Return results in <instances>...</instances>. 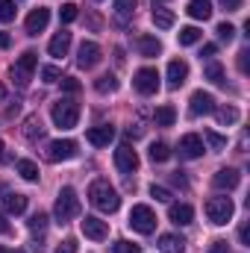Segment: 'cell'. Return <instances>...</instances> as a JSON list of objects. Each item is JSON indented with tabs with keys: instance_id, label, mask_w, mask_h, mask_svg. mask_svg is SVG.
I'll list each match as a JSON object with an SVG mask.
<instances>
[{
	"instance_id": "obj_1",
	"label": "cell",
	"mask_w": 250,
	"mask_h": 253,
	"mask_svg": "<svg viewBox=\"0 0 250 253\" xmlns=\"http://www.w3.org/2000/svg\"><path fill=\"white\" fill-rule=\"evenodd\" d=\"M88 200H91L94 209H100L106 215L118 212V206H121V197H118V191L109 186V180H94L91 189H88Z\"/></svg>"
},
{
	"instance_id": "obj_2",
	"label": "cell",
	"mask_w": 250,
	"mask_h": 253,
	"mask_svg": "<svg viewBox=\"0 0 250 253\" xmlns=\"http://www.w3.org/2000/svg\"><path fill=\"white\" fill-rule=\"evenodd\" d=\"M77 215H80V197H77V191L71 189V186H65V189L56 194L53 218H56V224H68V221L77 218Z\"/></svg>"
},
{
	"instance_id": "obj_3",
	"label": "cell",
	"mask_w": 250,
	"mask_h": 253,
	"mask_svg": "<svg viewBox=\"0 0 250 253\" xmlns=\"http://www.w3.org/2000/svg\"><path fill=\"white\" fill-rule=\"evenodd\" d=\"M50 118H53V124L59 126V129H74L77 121H80V103L71 100V97L56 100L53 109H50Z\"/></svg>"
},
{
	"instance_id": "obj_4",
	"label": "cell",
	"mask_w": 250,
	"mask_h": 253,
	"mask_svg": "<svg viewBox=\"0 0 250 253\" xmlns=\"http://www.w3.org/2000/svg\"><path fill=\"white\" fill-rule=\"evenodd\" d=\"M36 65H39V56L33 53V50H27V53H21L18 56V62L12 65V83L18 85V88H27L30 85V80H33V71H36Z\"/></svg>"
},
{
	"instance_id": "obj_5",
	"label": "cell",
	"mask_w": 250,
	"mask_h": 253,
	"mask_svg": "<svg viewBox=\"0 0 250 253\" xmlns=\"http://www.w3.org/2000/svg\"><path fill=\"white\" fill-rule=\"evenodd\" d=\"M233 212H236V206H233L230 197H212V200L206 203V218H209L215 227H224L227 221H233Z\"/></svg>"
},
{
	"instance_id": "obj_6",
	"label": "cell",
	"mask_w": 250,
	"mask_h": 253,
	"mask_svg": "<svg viewBox=\"0 0 250 253\" xmlns=\"http://www.w3.org/2000/svg\"><path fill=\"white\" fill-rule=\"evenodd\" d=\"M129 227H132L135 233H141V236H150V233L156 230V212H153L150 206H144V203L132 206V212H129Z\"/></svg>"
},
{
	"instance_id": "obj_7",
	"label": "cell",
	"mask_w": 250,
	"mask_h": 253,
	"mask_svg": "<svg viewBox=\"0 0 250 253\" xmlns=\"http://www.w3.org/2000/svg\"><path fill=\"white\" fill-rule=\"evenodd\" d=\"M132 85H135V91L144 94V97L156 94V91H159V71H156V68H138L135 77H132Z\"/></svg>"
},
{
	"instance_id": "obj_8",
	"label": "cell",
	"mask_w": 250,
	"mask_h": 253,
	"mask_svg": "<svg viewBox=\"0 0 250 253\" xmlns=\"http://www.w3.org/2000/svg\"><path fill=\"white\" fill-rule=\"evenodd\" d=\"M50 162H68V159H74L77 156V141H71V138H59V141H50L47 144V153H44Z\"/></svg>"
},
{
	"instance_id": "obj_9",
	"label": "cell",
	"mask_w": 250,
	"mask_h": 253,
	"mask_svg": "<svg viewBox=\"0 0 250 253\" xmlns=\"http://www.w3.org/2000/svg\"><path fill=\"white\" fill-rule=\"evenodd\" d=\"M80 230H83V236L91 239V242H103V239L109 236V224L100 221V218H94V215H85V218L80 221Z\"/></svg>"
},
{
	"instance_id": "obj_10",
	"label": "cell",
	"mask_w": 250,
	"mask_h": 253,
	"mask_svg": "<svg viewBox=\"0 0 250 253\" xmlns=\"http://www.w3.org/2000/svg\"><path fill=\"white\" fill-rule=\"evenodd\" d=\"M47 24H50V9H47V6H39V9H33V12L27 15L24 30H27V36H39V33L47 30Z\"/></svg>"
},
{
	"instance_id": "obj_11",
	"label": "cell",
	"mask_w": 250,
	"mask_h": 253,
	"mask_svg": "<svg viewBox=\"0 0 250 253\" xmlns=\"http://www.w3.org/2000/svg\"><path fill=\"white\" fill-rule=\"evenodd\" d=\"M180 159H197V156H203V138L197 135V132H188V135H183L180 138Z\"/></svg>"
},
{
	"instance_id": "obj_12",
	"label": "cell",
	"mask_w": 250,
	"mask_h": 253,
	"mask_svg": "<svg viewBox=\"0 0 250 253\" xmlns=\"http://www.w3.org/2000/svg\"><path fill=\"white\" fill-rule=\"evenodd\" d=\"M188 112L191 115H212L215 112V97L209 91H194L188 100Z\"/></svg>"
},
{
	"instance_id": "obj_13",
	"label": "cell",
	"mask_w": 250,
	"mask_h": 253,
	"mask_svg": "<svg viewBox=\"0 0 250 253\" xmlns=\"http://www.w3.org/2000/svg\"><path fill=\"white\" fill-rule=\"evenodd\" d=\"M115 165H118L121 174H132V171L138 168V153H135L129 144H121V147L115 150Z\"/></svg>"
},
{
	"instance_id": "obj_14",
	"label": "cell",
	"mask_w": 250,
	"mask_h": 253,
	"mask_svg": "<svg viewBox=\"0 0 250 253\" xmlns=\"http://www.w3.org/2000/svg\"><path fill=\"white\" fill-rule=\"evenodd\" d=\"M97 62H100V44L83 42V44H80V53H77V65L88 71V68H94Z\"/></svg>"
},
{
	"instance_id": "obj_15",
	"label": "cell",
	"mask_w": 250,
	"mask_h": 253,
	"mask_svg": "<svg viewBox=\"0 0 250 253\" xmlns=\"http://www.w3.org/2000/svg\"><path fill=\"white\" fill-rule=\"evenodd\" d=\"M242 183V174L236 171V168H221L215 177H212V186L215 189H227V191H233L236 186Z\"/></svg>"
},
{
	"instance_id": "obj_16",
	"label": "cell",
	"mask_w": 250,
	"mask_h": 253,
	"mask_svg": "<svg viewBox=\"0 0 250 253\" xmlns=\"http://www.w3.org/2000/svg\"><path fill=\"white\" fill-rule=\"evenodd\" d=\"M112 138H115V129H112L109 124L91 126V129L85 132V141H88V144H94V147H106Z\"/></svg>"
},
{
	"instance_id": "obj_17",
	"label": "cell",
	"mask_w": 250,
	"mask_h": 253,
	"mask_svg": "<svg viewBox=\"0 0 250 253\" xmlns=\"http://www.w3.org/2000/svg\"><path fill=\"white\" fill-rule=\"evenodd\" d=\"M188 80V65L183 59H171L168 62V88H180Z\"/></svg>"
},
{
	"instance_id": "obj_18",
	"label": "cell",
	"mask_w": 250,
	"mask_h": 253,
	"mask_svg": "<svg viewBox=\"0 0 250 253\" xmlns=\"http://www.w3.org/2000/svg\"><path fill=\"white\" fill-rule=\"evenodd\" d=\"M168 218H171L177 227H188V224H191V218H194V209H191L188 203H171Z\"/></svg>"
},
{
	"instance_id": "obj_19",
	"label": "cell",
	"mask_w": 250,
	"mask_h": 253,
	"mask_svg": "<svg viewBox=\"0 0 250 253\" xmlns=\"http://www.w3.org/2000/svg\"><path fill=\"white\" fill-rule=\"evenodd\" d=\"M68 47H71V33L59 30V33L50 39V44H47V53H50V56H56V59H62L65 53H68Z\"/></svg>"
},
{
	"instance_id": "obj_20",
	"label": "cell",
	"mask_w": 250,
	"mask_h": 253,
	"mask_svg": "<svg viewBox=\"0 0 250 253\" xmlns=\"http://www.w3.org/2000/svg\"><path fill=\"white\" fill-rule=\"evenodd\" d=\"M135 47H138V53L141 56H159L162 53V42L156 39V36H138V42H135Z\"/></svg>"
},
{
	"instance_id": "obj_21",
	"label": "cell",
	"mask_w": 250,
	"mask_h": 253,
	"mask_svg": "<svg viewBox=\"0 0 250 253\" xmlns=\"http://www.w3.org/2000/svg\"><path fill=\"white\" fill-rule=\"evenodd\" d=\"M3 209H6L9 215H21V212L27 209V194H18V191H9V194L3 197Z\"/></svg>"
},
{
	"instance_id": "obj_22",
	"label": "cell",
	"mask_w": 250,
	"mask_h": 253,
	"mask_svg": "<svg viewBox=\"0 0 250 253\" xmlns=\"http://www.w3.org/2000/svg\"><path fill=\"white\" fill-rule=\"evenodd\" d=\"M159 251L162 253H186V242L180 236H174V233H165V236H159Z\"/></svg>"
},
{
	"instance_id": "obj_23",
	"label": "cell",
	"mask_w": 250,
	"mask_h": 253,
	"mask_svg": "<svg viewBox=\"0 0 250 253\" xmlns=\"http://www.w3.org/2000/svg\"><path fill=\"white\" fill-rule=\"evenodd\" d=\"M186 12L194 21H206V18H212V3H209V0H188Z\"/></svg>"
},
{
	"instance_id": "obj_24",
	"label": "cell",
	"mask_w": 250,
	"mask_h": 253,
	"mask_svg": "<svg viewBox=\"0 0 250 253\" xmlns=\"http://www.w3.org/2000/svg\"><path fill=\"white\" fill-rule=\"evenodd\" d=\"M42 135H44V124H42V118H39V115H30V118L24 121V138L36 141V138H42Z\"/></svg>"
},
{
	"instance_id": "obj_25",
	"label": "cell",
	"mask_w": 250,
	"mask_h": 253,
	"mask_svg": "<svg viewBox=\"0 0 250 253\" xmlns=\"http://www.w3.org/2000/svg\"><path fill=\"white\" fill-rule=\"evenodd\" d=\"M203 74H206L209 83H215V85H227V74H224V65L221 62H209L206 68H203Z\"/></svg>"
},
{
	"instance_id": "obj_26",
	"label": "cell",
	"mask_w": 250,
	"mask_h": 253,
	"mask_svg": "<svg viewBox=\"0 0 250 253\" xmlns=\"http://www.w3.org/2000/svg\"><path fill=\"white\" fill-rule=\"evenodd\" d=\"M153 121H156V126H174L177 109H174V106H159V109L153 112Z\"/></svg>"
},
{
	"instance_id": "obj_27",
	"label": "cell",
	"mask_w": 250,
	"mask_h": 253,
	"mask_svg": "<svg viewBox=\"0 0 250 253\" xmlns=\"http://www.w3.org/2000/svg\"><path fill=\"white\" fill-rule=\"evenodd\" d=\"M94 88L100 94H112V91H118V77L115 74H103V77L94 80Z\"/></svg>"
},
{
	"instance_id": "obj_28",
	"label": "cell",
	"mask_w": 250,
	"mask_h": 253,
	"mask_svg": "<svg viewBox=\"0 0 250 253\" xmlns=\"http://www.w3.org/2000/svg\"><path fill=\"white\" fill-rule=\"evenodd\" d=\"M15 168H18V174H21L24 180H30V183H36V180L42 177V174H39V165H36V162H30V159H18V165H15Z\"/></svg>"
},
{
	"instance_id": "obj_29",
	"label": "cell",
	"mask_w": 250,
	"mask_h": 253,
	"mask_svg": "<svg viewBox=\"0 0 250 253\" xmlns=\"http://www.w3.org/2000/svg\"><path fill=\"white\" fill-rule=\"evenodd\" d=\"M203 39V33L197 30V27H183L180 33H177V42L183 44V47H191V44H197Z\"/></svg>"
},
{
	"instance_id": "obj_30",
	"label": "cell",
	"mask_w": 250,
	"mask_h": 253,
	"mask_svg": "<svg viewBox=\"0 0 250 253\" xmlns=\"http://www.w3.org/2000/svg\"><path fill=\"white\" fill-rule=\"evenodd\" d=\"M153 24L159 30H171L174 27V12L171 9H153Z\"/></svg>"
},
{
	"instance_id": "obj_31",
	"label": "cell",
	"mask_w": 250,
	"mask_h": 253,
	"mask_svg": "<svg viewBox=\"0 0 250 253\" xmlns=\"http://www.w3.org/2000/svg\"><path fill=\"white\" fill-rule=\"evenodd\" d=\"M168 156H171V147H168L165 141H153V144H150V159H153V162H165Z\"/></svg>"
},
{
	"instance_id": "obj_32",
	"label": "cell",
	"mask_w": 250,
	"mask_h": 253,
	"mask_svg": "<svg viewBox=\"0 0 250 253\" xmlns=\"http://www.w3.org/2000/svg\"><path fill=\"white\" fill-rule=\"evenodd\" d=\"M215 115H218L221 124H227V126L239 121V109H236V106H221V109H215Z\"/></svg>"
},
{
	"instance_id": "obj_33",
	"label": "cell",
	"mask_w": 250,
	"mask_h": 253,
	"mask_svg": "<svg viewBox=\"0 0 250 253\" xmlns=\"http://www.w3.org/2000/svg\"><path fill=\"white\" fill-rule=\"evenodd\" d=\"M203 138L209 141V147H212V150H224V147H227V138H224V135H218L215 129H206V132H203Z\"/></svg>"
},
{
	"instance_id": "obj_34",
	"label": "cell",
	"mask_w": 250,
	"mask_h": 253,
	"mask_svg": "<svg viewBox=\"0 0 250 253\" xmlns=\"http://www.w3.org/2000/svg\"><path fill=\"white\" fill-rule=\"evenodd\" d=\"M15 21V0H0V24Z\"/></svg>"
},
{
	"instance_id": "obj_35",
	"label": "cell",
	"mask_w": 250,
	"mask_h": 253,
	"mask_svg": "<svg viewBox=\"0 0 250 253\" xmlns=\"http://www.w3.org/2000/svg\"><path fill=\"white\" fill-rule=\"evenodd\" d=\"M215 33H218V39H221V42H227V44L236 39V27H233V24H227V21H224V24H218V30H215Z\"/></svg>"
},
{
	"instance_id": "obj_36",
	"label": "cell",
	"mask_w": 250,
	"mask_h": 253,
	"mask_svg": "<svg viewBox=\"0 0 250 253\" xmlns=\"http://www.w3.org/2000/svg\"><path fill=\"white\" fill-rule=\"evenodd\" d=\"M42 80H44V83H59V80H62V71H59L56 65H44V68H42Z\"/></svg>"
},
{
	"instance_id": "obj_37",
	"label": "cell",
	"mask_w": 250,
	"mask_h": 253,
	"mask_svg": "<svg viewBox=\"0 0 250 253\" xmlns=\"http://www.w3.org/2000/svg\"><path fill=\"white\" fill-rule=\"evenodd\" d=\"M44 227H47V215H44V212H36V215L30 218V230H33V233H44Z\"/></svg>"
},
{
	"instance_id": "obj_38",
	"label": "cell",
	"mask_w": 250,
	"mask_h": 253,
	"mask_svg": "<svg viewBox=\"0 0 250 253\" xmlns=\"http://www.w3.org/2000/svg\"><path fill=\"white\" fill-rule=\"evenodd\" d=\"M77 6L74 3H62V9H59V18H62V24H71V21H77Z\"/></svg>"
},
{
	"instance_id": "obj_39",
	"label": "cell",
	"mask_w": 250,
	"mask_h": 253,
	"mask_svg": "<svg viewBox=\"0 0 250 253\" xmlns=\"http://www.w3.org/2000/svg\"><path fill=\"white\" fill-rule=\"evenodd\" d=\"M150 197H156L159 203H171V191L165 189V186H156V183L150 186Z\"/></svg>"
},
{
	"instance_id": "obj_40",
	"label": "cell",
	"mask_w": 250,
	"mask_h": 253,
	"mask_svg": "<svg viewBox=\"0 0 250 253\" xmlns=\"http://www.w3.org/2000/svg\"><path fill=\"white\" fill-rule=\"evenodd\" d=\"M115 12H118L121 18L132 15V12H135V0H115Z\"/></svg>"
},
{
	"instance_id": "obj_41",
	"label": "cell",
	"mask_w": 250,
	"mask_h": 253,
	"mask_svg": "<svg viewBox=\"0 0 250 253\" xmlns=\"http://www.w3.org/2000/svg\"><path fill=\"white\" fill-rule=\"evenodd\" d=\"M115 253H141V248L138 245H132V242H126V239H121V242H115V248H112Z\"/></svg>"
},
{
	"instance_id": "obj_42",
	"label": "cell",
	"mask_w": 250,
	"mask_h": 253,
	"mask_svg": "<svg viewBox=\"0 0 250 253\" xmlns=\"http://www.w3.org/2000/svg\"><path fill=\"white\" fill-rule=\"evenodd\" d=\"M59 83H62V88H65V91H68V94H77V91H80V88H83V85H80V80H77V77H62V80H59Z\"/></svg>"
},
{
	"instance_id": "obj_43",
	"label": "cell",
	"mask_w": 250,
	"mask_h": 253,
	"mask_svg": "<svg viewBox=\"0 0 250 253\" xmlns=\"http://www.w3.org/2000/svg\"><path fill=\"white\" fill-rule=\"evenodd\" d=\"M56 253H77V242L74 239H65L62 245L56 248Z\"/></svg>"
},
{
	"instance_id": "obj_44",
	"label": "cell",
	"mask_w": 250,
	"mask_h": 253,
	"mask_svg": "<svg viewBox=\"0 0 250 253\" xmlns=\"http://www.w3.org/2000/svg\"><path fill=\"white\" fill-rule=\"evenodd\" d=\"M242 3H245V0H221V6H224L227 12H239V9H242Z\"/></svg>"
},
{
	"instance_id": "obj_45",
	"label": "cell",
	"mask_w": 250,
	"mask_h": 253,
	"mask_svg": "<svg viewBox=\"0 0 250 253\" xmlns=\"http://www.w3.org/2000/svg\"><path fill=\"white\" fill-rule=\"evenodd\" d=\"M248 56H250V50H242L239 53V71L242 74H248Z\"/></svg>"
},
{
	"instance_id": "obj_46",
	"label": "cell",
	"mask_w": 250,
	"mask_h": 253,
	"mask_svg": "<svg viewBox=\"0 0 250 253\" xmlns=\"http://www.w3.org/2000/svg\"><path fill=\"white\" fill-rule=\"evenodd\" d=\"M171 180H174V186H180V189H186V186H188L186 177H183V171H174V174H171Z\"/></svg>"
},
{
	"instance_id": "obj_47",
	"label": "cell",
	"mask_w": 250,
	"mask_h": 253,
	"mask_svg": "<svg viewBox=\"0 0 250 253\" xmlns=\"http://www.w3.org/2000/svg\"><path fill=\"white\" fill-rule=\"evenodd\" d=\"M239 239H242L245 245H250V227H248V224H242V230H239Z\"/></svg>"
},
{
	"instance_id": "obj_48",
	"label": "cell",
	"mask_w": 250,
	"mask_h": 253,
	"mask_svg": "<svg viewBox=\"0 0 250 253\" xmlns=\"http://www.w3.org/2000/svg\"><path fill=\"white\" fill-rule=\"evenodd\" d=\"M215 50H218L215 44H203V50H200V59H203V56H215Z\"/></svg>"
},
{
	"instance_id": "obj_49",
	"label": "cell",
	"mask_w": 250,
	"mask_h": 253,
	"mask_svg": "<svg viewBox=\"0 0 250 253\" xmlns=\"http://www.w3.org/2000/svg\"><path fill=\"white\" fill-rule=\"evenodd\" d=\"M9 44H12V39H9V36H6V33H3V30H0V50H6V47H9Z\"/></svg>"
},
{
	"instance_id": "obj_50",
	"label": "cell",
	"mask_w": 250,
	"mask_h": 253,
	"mask_svg": "<svg viewBox=\"0 0 250 253\" xmlns=\"http://www.w3.org/2000/svg\"><path fill=\"white\" fill-rule=\"evenodd\" d=\"M209 253H227V242H215V245H212V251Z\"/></svg>"
},
{
	"instance_id": "obj_51",
	"label": "cell",
	"mask_w": 250,
	"mask_h": 253,
	"mask_svg": "<svg viewBox=\"0 0 250 253\" xmlns=\"http://www.w3.org/2000/svg\"><path fill=\"white\" fill-rule=\"evenodd\" d=\"M6 233H9V224H6V218L0 215V236H6Z\"/></svg>"
},
{
	"instance_id": "obj_52",
	"label": "cell",
	"mask_w": 250,
	"mask_h": 253,
	"mask_svg": "<svg viewBox=\"0 0 250 253\" xmlns=\"http://www.w3.org/2000/svg\"><path fill=\"white\" fill-rule=\"evenodd\" d=\"M0 162H3V141H0Z\"/></svg>"
},
{
	"instance_id": "obj_53",
	"label": "cell",
	"mask_w": 250,
	"mask_h": 253,
	"mask_svg": "<svg viewBox=\"0 0 250 253\" xmlns=\"http://www.w3.org/2000/svg\"><path fill=\"white\" fill-rule=\"evenodd\" d=\"M12 253H24V251H12Z\"/></svg>"
},
{
	"instance_id": "obj_54",
	"label": "cell",
	"mask_w": 250,
	"mask_h": 253,
	"mask_svg": "<svg viewBox=\"0 0 250 253\" xmlns=\"http://www.w3.org/2000/svg\"><path fill=\"white\" fill-rule=\"evenodd\" d=\"M0 253H3V248H0Z\"/></svg>"
},
{
	"instance_id": "obj_55",
	"label": "cell",
	"mask_w": 250,
	"mask_h": 253,
	"mask_svg": "<svg viewBox=\"0 0 250 253\" xmlns=\"http://www.w3.org/2000/svg\"><path fill=\"white\" fill-rule=\"evenodd\" d=\"M153 3H156V0H153Z\"/></svg>"
}]
</instances>
